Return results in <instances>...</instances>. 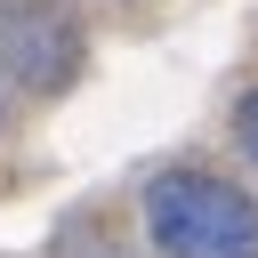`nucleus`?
Returning <instances> with one entry per match:
<instances>
[{
    "instance_id": "nucleus-1",
    "label": "nucleus",
    "mask_w": 258,
    "mask_h": 258,
    "mask_svg": "<svg viewBox=\"0 0 258 258\" xmlns=\"http://www.w3.org/2000/svg\"><path fill=\"white\" fill-rule=\"evenodd\" d=\"M145 234L161 258H258V202L210 169H161L145 185Z\"/></svg>"
},
{
    "instance_id": "nucleus-2",
    "label": "nucleus",
    "mask_w": 258,
    "mask_h": 258,
    "mask_svg": "<svg viewBox=\"0 0 258 258\" xmlns=\"http://www.w3.org/2000/svg\"><path fill=\"white\" fill-rule=\"evenodd\" d=\"M0 73L32 97H56L81 73V24L56 0H0Z\"/></svg>"
},
{
    "instance_id": "nucleus-3",
    "label": "nucleus",
    "mask_w": 258,
    "mask_h": 258,
    "mask_svg": "<svg viewBox=\"0 0 258 258\" xmlns=\"http://www.w3.org/2000/svg\"><path fill=\"white\" fill-rule=\"evenodd\" d=\"M234 145H242V153L258 161V89H250V97L234 105Z\"/></svg>"
}]
</instances>
